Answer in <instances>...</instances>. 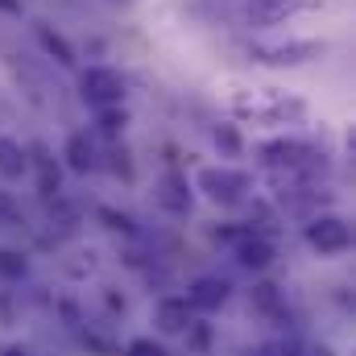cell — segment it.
Listing matches in <instances>:
<instances>
[{"label":"cell","mask_w":356,"mask_h":356,"mask_svg":"<svg viewBox=\"0 0 356 356\" xmlns=\"http://www.w3.org/2000/svg\"><path fill=\"white\" fill-rule=\"evenodd\" d=\"M236 257H241L249 269H266L269 261H273V245L261 241V236H245V241L236 245Z\"/></svg>","instance_id":"8992f818"},{"label":"cell","mask_w":356,"mask_h":356,"mask_svg":"<svg viewBox=\"0 0 356 356\" xmlns=\"http://www.w3.org/2000/svg\"><path fill=\"white\" fill-rule=\"evenodd\" d=\"M0 8H4V13H17L21 4H17V0H0Z\"/></svg>","instance_id":"ffe728a7"},{"label":"cell","mask_w":356,"mask_h":356,"mask_svg":"<svg viewBox=\"0 0 356 356\" xmlns=\"http://www.w3.org/2000/svg\"><path fill=\"white\" fill-rule=\"evenodd\" d=\"M224 298H228V286H224L220 277H199V282L191 286V294H186V307H199V311H216Z\"/></svg>","instance_id":"277c9868"},{"label":"cell","mask_w":356,"mask_h":356,"mask_svg":"<svg viewBox=\"0 0 356 356\" xmlns=\"http://www.w3.org/2000/svg\"><path fill=\"white\" fill-rule=\"evenodd\" d=\"M199 186H203L207 199H216V203H236L241 191H245V175H236V170H220V166H207V170H199Z\"/></svg>","instance_id":"3957f363"},{"label":"cell","mask_w":356,"mask_h":356,"mask_svg":"<svg viewBox=\"0 0 356 356\" xmlns=\"http://www.w3.org/2000/svg\"><path fill=\"white\" fill-rule=\"evenodd\" d=\"M99 124H104V133H108V137H116V133L124 129V112H104V120H99Z\"/></svg>","instance_id":"2e32d148"},{"label":"cell","mask_w":356,"mask_h":356,"mask_svg":"<svg viewBox=\"0 0 356 356\" xmlns=\"http://www.w3.org/2000/svg\"><path fill=\"white\" fill-rule=\"evenodd\" d=\"M99 216L108 220V228H124V232L133 228V224H129V216H116V211H99Z\"/></svg>","instance_id":"ac0fdd59"},{"label":"cell","mask_w":356,"mask_h":356,"mask_svg":"<svg viewBox=\"0 0 356 356\" xmlns=\"http://www.w3.org/2000/svg\"><path fill=\"white\" fill-rule=\"evenodd\" d=\"M158 327L166 332V336H175V332H186L191 327V307L182 302V298H166V302H158Z\"/></svg>","instance_id":"5b68a950"},{"label":"cell","mask_w":356,"mask_h":356,"mask_svg":"<svg viewBox=\"0 0 356 356\" xmlns=\"http://www.w3.org/2000/svg\"><path fill=\"white\" fill-rule=\"evenodd\" d=\"M0 273H4V277H21V273H25V257L13 253V249H0Z\"/></svg>","instance_id":"5bb4252c"},{"label":"cell","mask_w":356,"mask_h":356,"mask_svg":"<svg viewBox=\"0 0 356 356\" xmlns=\"http://www.w3.org/2000/svg\"><path fill=\"white\" fill-rule=\"evenodd\" d=\"M67 162H71V170H79V175L95 166V149H91V141L83 133H75V137L67 141Z\"/></svg>","instance_id":"30bf717a"},{"label":"cell","mask_w":356,"mask_h":356,"mask_svg":"<svg viewBox=\"0 0 356 356\" xmlns=\"http://www.w3.org/2000/svg\"><path fill=\"white\" fill-rule=\"evenodd\" d=\"M216 141H224V149H236V145H241L232 129H220V133H216Z\"/></svg>","instance_id":"d6986e66"},{"label":"cell","mask_w":356,"mask_h":356,"mask_svg":"<svg viewBox=\"0 0 356 356\" xmlns=\"http://www.w3.org/2000/svg\"><path fill=\"white\" fill-rule=\"evenodd\" d=\"M38 38H42V46H46V50H50V54H54V58H58L63 67H67V63H75V54H71V46H67V42H63L58 33H50V29L42 25V29H38Z\"/></svg>","instance_id":"7c38bea8"},{"label":"cell","mask_w":356,"mask_h":356,"mask_svg":"<svg viewBox=\"0 0 356 356\" xmlns=\"http://www.w3.org/2000/svg\"><path fill=\"white\" fill-rule=\"evenodd\" d=\"M302 0H257L253 4V17L261 21V25H269V21H282L286 13H294Z\"/></svg>","instance_id":"8fae6325"},{"label":"cell","mask_w":356,"mask_h":356,"mask_svg":"<svg viewBox=\"0 0 356 356\" xmlns=\"http://www.w3.org/2000/svg\"><path fill=\"white\" fill-rule=\"evenodd\" d=\"M129 356H166V348L154 344V340H133L129 344Z\"/></svg>","instance_id":"9a60e30c"},{"label":"cell","mask_w":356,"mask_h":356,"mask_svg":"<svg viewBox=\"0 0 356 356\" xmlns=\"http://www.w3.org/2000/svg\"><path fill=\"white\" fill-rule=\"evenodd\" d=\"M4 356H29V353H21V348H8V353H4Z\"/></svg>","instance_id":"44dd1931"},{"label":"cell","mask_w":356,"mask_h":356,"mask_svg":"<svg viewBox=\"0 0 356 356\" xmlns=\"http://www.w3.org/2000/svg\"><path fill=\"white\" fill-rule=\"evenodd\" d=\"M79 91H83V99L95 104V108H112L124 95V79L112 67H88L83 79H79Z\"/></svg>","instance_id":"6da1fadb"},{"label":"cell","mask_w":356,"mask_h":356,"mask_svg":"<svg viewBox=\"0 0 356 356\" xmlns=\"http://www.w3.org/2000/svg\"><path fill=\"white\" fill-rule=\"evenodd\" d=\"M311 54H319V46H311V42H298V46H273V50H261V63H302V58H311Z\"/></svg>","instance_id":"9c48e42d"},{"label":"cell","mask_w":356,"mask_h":356,"mask_svg":"<svg viewBox=\"0 0 356 356\" xmlns=\"http://www.w3.org/2000/svg\"><path fill=\"white\" fill-rule=\"evenodd\" d=\"M25 166H29L25 149H21L17 141L0 137V175H4V178H21V175H25Z\"/></svg>","instance_id":"ba28073f"},{"label":"cell","mask_w":356,"mask_h":356,"mask_svg":"<svg viewBox=\"0 0 356 356\" xmlns=\"http://www.w3.org/2000/svg\"><path fill=\"white\" fill-rule=\"evenodd\" d=\"M158 203L166 207V211H186L191 207V191H186V182L178 175L162 178V186H158Z\"/></svg>","instance_id":"52a82bcc"},{"label":"cell","mask_w":356,"mask_h":356,"mask_svg":"<svg viewBox=\"0 0 356 356\" xmlns=\"http://www.w3.org/2000/svg\"><path fill=\"white\" fill-rule=\"evenodd\" d=\"M257 307H277V286H257Z\"/></svg>","instance_id":"e0dca14e"},{"label":"cell","mask_w":356,"mask_h":356,"mask_svg":"<svg viewBox=\"0 0 356 356\" xmlns=\"http://www.w3.org/2000/svg\"><path fill=\"white\" fill-rule=\"evenodd\" d=\"M33 154H38V166H42V178H38V182H42V195H54V191H58V170L50 166V158H46L42 145H38Z\"/></svg>","instance_id":"4fadbf2b"},{"label":"cell","mask_w":356,"mask_h":356,"mask_svg":"<svg viewBox=\"0 0 356 356\" xmlns=\"http://www.w3.org/2000/svg\"><path fill=\"white\" fill-rule=\"evenodd\" d=\"M307 241H311V249H319L323 257H336V253H344V249L353 245V232H348L344 220L323 216V220H315V224L307 228Z\"/></svg>","instance_id":"7a4b0ae2"}]
</instances>
